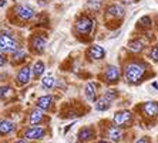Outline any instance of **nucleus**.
Here are the masks:
<instances>
[{
	"instance_id": "f3484780",
	"label": "nucleus",
	"mask_w": 158,
	"mask_h": 143,
	"mask_svg": "<svg viewBox=\"0 0 158 143\" xmlns=\"http://www.w3.org/2000/svg\"><path fill=\"white\" fill-rule=\"evenodd\" d=\"M94 129L93 128H88V126H84V128H81L80 130H78V135H77V140L80 143H84L87 142V140L93 139L94 137Z\"/></svg>"
},
{
	"instance_id": "f8f14e48",
	"label": "nucleus",
	"mask_w": 158,
	"mask_h": 143,
	"mask_svg": "<svg viewBox=\"0 0 158 143\" xmlns=\"http://www.w3.org/2000/svg\"><path fill=\"white\" fill-rule=\"evenodd\" d=\"M123 16H124V9H123V6H120L117 3L110 4L106 9V17L108 18H121Z\"/></svg>"
},
{
	"instance_id": "7ed1b4c3",
	"label": "nucleus",
	"mask_w": 158,
	"mask_h": 143,
	"mask_svg": "<svg viewBox=\"0 0 158 143\" xmlns=\"http://www.w3.org/2000/svg\"><path fill=\"white\" fill-rule=\"evenodd\" d=\"M19 50V44L16 38L7 31H2L0 33V52H15Z\"/></svg>"
},
{
	"instance_id": "20e7f679",
	"label": "nucleus",
	"mask_w": 158,
	"mask_h": 143,
	"mask_svg": "<svg viewBox=\"0 0 158 143\" xmlns=\"http://www.w3.org/2000/svg\"><path fill=\"white\" fill-rule=\"evenodd\" d=\"M11 11H13V14H15V17L19 21L23 23L30 21L34 17V10L31 7H29V6H26V4H17V6L11 9Z\"/></svg>"
},
{
	"instance_id": "bb28decb",
	"label": "nucleus",
	"mask_w": 158,
	"mask_h": 143,
	"mask_svg": "<svg viewBox=\"0 0 158 143\" xmlns=\"http://www.w3.org/2000/svg\"><path fill=\"white\" fill-rule=\"evenodd\" d=\"M11 92V88L9 85H3V87H0V99H4L6 96L9 95Z\"/></svg>"
},
{
	"instance_id": "6ab92c4d",
	"label": "nucleus",
	"mask_w": 158,
	"mask_h": 143,
	"mask_svg": "<svg viewBox=\"0 0 158 143\" xmlns=\"http://www.w3.org/2000/svg\"><path fill=\"white\" fill-rule=\"evenodd\" d=\"M84 95H85V98H87L90 102H96L97 91H96V85L93 84V82H88V84L85 85V88H84Z\"/></svg>"
},
{
	"instance_id": "412c9836",
	"label": "nucleus",
	"mask_w": 158,
	"mask_h": 143,
	"mask_svg": "<svg viewBox=\"0 0 158 143\" xmlns=\"http://www.w3.org/2000/svg\"><path fill=\"white\" fill-rule=\"evenodd\" d=\"M26 52L23 51V50H16L15 52H11V57H10V60H11V63L13 64H20V63H23L24 60H26Z\"/></svg>"
},
{
	"instance_id": "aec40b11",
	"label": "nucleus",
	"mask_w": 158,
	"mask_h": 143,
	"mask_svg": "<svg viewBox=\"0 0 158 143\" xmlns=\"http://www.w3.org/2000/svg\"><path fill=\"white\" fill-rule=\"evenodd\" d=\"M44 71H46V65H44L43 61H36V63L33 64V67H31V74H33V77L34 78H40L43 77V74Z\"/></svg>"
},
{
	"instance_id": "dca6fc26",
	"label": "nucleus",
	"mask_w": 158,
	"mask_h": 143,
	"mask_svg": "<svg viewBox=\"0 0 158 143\" xmlns=\"http://www.w3.org/2000/svg\"><path fill=\"white\" fill-rule=\"evenodd\" d=\"M16 125L15 122L9 121V119H2L0 121V136H7L15 132Z\"/></svg>"
},
{
	"instance_id": "1a4fd4ad",
	"label": "nucleus",
	"mask_w": 158,
	"mask_h": 143,
	"mask_svg": "<svg viewBox=\"0 0 158 143\" xmlns=\"http://www.w3.org/2000/svg\"><path fill=\"white\" fill-rule=\"evenodd\" d=\"M30 79H31V67L23 65L16 74V84L19 87H24L30 82Z\"/></svg>"
},
{
	"instance_id": "393cba45",
	"label": "nucleus",
	"mask_w": 158,
	"mask_h": 143,
	"mask_svg": "<svg viewBox=\"0 0 158 143\" xmlns=\"http://www.w3.org/2000/svg\"><path fill=\"white\" fill-rule=\"evenodd\" d=\"M138 27H143V29H148L151 27V18L148 16H144L138 20Z\"/></svg>"
},
{
	"instance_id": "cd10ccee",
	"label": "nucleus",
	"mask_w": 158,
	"mask_h": 143,
	"mask_svg": "<svg viewBox=\"0 0 158 143\" xmlns=\"http://www.w3.org/2000/svg\"><path fill=\"white\" fill-rule=\"evenodd\" d=\"M6 61H7V60H6L4 54H3V52H0V68H2V67H3L4 64H6Z\"/></svg>"
},
{
	"instance_id": "7c9ffc66",
	"label": "nucleus",
	"mask_w": 158,
	"mask_h": 143,
	"mask_svg": "<svg viewBox=\"0 0 158 143\" xmlns=\"http://www.w3.org/2000/svg\"><path fill=\"white\" fill-rule=\"evenodd\" d=\"M96 143H108L107 140H98V142H96Z\"/></svg>"
},
{
	"instance_id": "f257e3e1",
	"label": "nucleus",
	"mask_w": 158,
	"mask_h": 143,
	"mask_svg": "<svg viewBox=\"0 0 158 143\" xmlns=\"http://www.w3.org/2000/svg\"><path fill=\"white\" fill-rule=\"evenodd\" d=\"M145 75V65L141 63H130L124 68V78L130 84H137Z\"/></svg>"
},
{
	"instance_id": "423d86ee",
	"label": "nucleus",
	"mask_w": 158,
	"mask_h": 143,
	"mask_svg": "<svg viewBox=\"0 0 158 143\" xmlns=\"http://www.w3.org/2000/svg\"><path fill=\"white\" fill-rule=\"evenodd\" d=\"M113 92H106L104 95H101L98 99H96V102H94V106H96L97 110L100 112H103V110H107L110 109L111 103H113V99L115 96V91L114 89H111Z\"/></svg>"
},
{
	"instance_id": "c85d7f7f",
	"label": "nucleus",
	"mask_w": 158,
	"mask_h": 143,
	"mask_svg": "<svg viewBox=\"0 0 158 143\" xmlns=\"http://www.w3.org/2000/svg\"><path fill=\"white\" fill-rule=\"evenodd\" d=\"M135 143H148V139L147 137H141V139H138Z\"/></svg>"
},
{
	"instance_id": "0eeeda50",
	"label": "nucleus",
	"mask_w": 158,
	"mask_h": 143,
	"mask_svg": "<svg viewBox=\"0 0 158 143\" xmlns=\"http://www.w3.org/2000/svg\"><path fill=\"white\" fill-rule=\"evenodd\" d=\"M132 122V114L130 110H118L115 112L114 116H113V123H114L117 128H121V126H127Z\"/></svg>"
},
{
	"instance_id": "6e6552de",
	"label": "nucleus",
	"mask_w": 158,
	"mask_h": 143,
	"mask_svg": "<svg viewBox=\"0 0 158 143\" xmlns=\"http://www.w3.org/2000/svg\"><path fill=\"white\" fill-rule=\"evenodd\" d=\"M44 136H46V130L41 126H29L23 132L24 140H39V139H43Z\"/></svg>"
},
{
	"instance_id": "4468645a",
	"label": "nucleus",
	"mask_w": 158,
	"mask_h": 143,
	"mask_svg": "<svg viewBox=\"0 0 158 143\" xmlns=\"http://www.w3.org/2000/svg\"><path fill=\"white\" fill-rule=\"evenodd\" d=\"M43 121H44L43 110L37 109V108H36V109H33V110H30V114H29V123H30V126L40 125Z\"/></svg>"
},
{
	"instance_id": "4be33fe9",
	"label": "nucleus",
	"mask_w": 158,
	"mask_h": 143,
	"mask_svg": "<svg viewBox=\"0 0 158 143\" xmlns=\"http://www.w3.org/2000/svg\"><path fill=\"white\" fill-rule=\"evenodd\" d=\"M127 48L132 52H138L144 48V43L141 40H138V38H135V40H131L128 44H127Z\"/></svg>"
},
{
	"instance_id": "b1692460",
	"label": "nucleus",
	"mask_w": 158,
	"mask_h": 143,
	"mask_svg": "<svg viewBox=\"0 0 158 143\" xmlns=\"http://www.w3.org/2000/svg\"><path fill=\"white\" fill-rule=\"evenodd\" d=\"M87 7L93 11H98L100 7H101V0H88Z\"/></svg>"
},
{
	"instance_id": "2f4dec72",
	"label": "nucleus",
	"mask_w": 158,
	"mask_h": 143,
	"mask_svg": "<svg viewBox=\"0 0 158 143\" xmlns=\"http://www.w3.org/2000/svg\"><path fill=\"white\" fill-rule=\"evenodd\" d=\"M123 2H124V3H128V4L131 3V0H123Z\"/></svg>"
},
{
	"instance_id": "ddd939ff",
	"label": "nucleus",
	"mask_w": 158,
	"mask_h": 143,
	"mask_svg": "<svg viewBox=\"0 0 158 143\" xmlns=\"http://www.w3.org/2000/svg\"><path fill=\"white\" fill-rule=\"evenodd\" d=\"M143 114L147 118H155L158 116V103L157 102H145L143 103Z\"/></svg>"
},
{
	"instance_id": "9d476101",
	"label": "nucleus",
	"mask_w": 158,
	"mask_h": 143,
	"mask_svg": "<svg viewBox=\"0 0 158 143\" xmlns=\"http://www.w3.org/2000/svg\"><path fill=\"white\" fill-rule=\"evenodd\" d=\"M85 55H87L90 60H94V61H98V60H103L104 57H106V50H104L101 45H90L87 50V52H85Z\"/></svg>"
},
{
	"instance_id": "2eb2a0df",
	"label": "nucleus",
	"mask_w": 158,
	"mask_h": 143,
	"mask_svg": "<svg viewBox=\"0 0 158 143\" xmlns=\"http://www.w3.org/2000/svg\"><path fill=\"white\" fill-rule=\"evenodd\" d=\"M104 135L108 137L110 140H114V142H118L121 140V136H123V130L120 128H117L115 125H110L108 128L106 129Z\"/></svg>"
},
{
	"instance_id": "5701e85b",
	"label": "nucleus",
	"mask_w": 158,
	"mask_h": 143,
	"mask_svg": "<svg viewBox=\"0 0 158 143\" xmlns=\"http://www.w3.org/2000/svg\"><path fill=\"white\" fill-rule=\"evenodd\" d=\"M54 78L52 77V75H46V77H43V79H41V87H43L44 89H50L54 87Z\"/></svg>"
},
{
	"instance_id": "a878e982",
	"label": "nucleus",
	"mask_w": 158,
	"mask_h": 143,
	"mask_svg": "<svg viewBox=\"0 0 158 143\" xmlns=\"http://www.w3.org/2000/svg\"><path fill=\"white\" fill-rule=\"evenodd\" d=\"M148 57H150V60H152L154 63H158V44L151 48L150 55H148Z\"/></svg>"
},
{
	"instance_id": "f03ea898",
	"label": "nucleus",
	"mask_w": 158,
	"mask_h": 143,
	"mask_svg": "<svg viewBox=\"0 0 158 143\" xmlns=\"http://www.w3.org/2000/svg\"><path fill=\"white\" fill-rule=\"evenodd\" d=\"M94 20L88 14H80L74 21V30L78 36H88L93 31Z\"/></svg>"
},
{
	"instance_id": "39448f33",
	"label": "nucleus",
	"mask_w": 158,
	"mask_h": 143,
	"mask_svg": "<svg viewBox=\"0 0 158 143\" xmlns=\"http://www.w3.org/2000/svg\"><path fill=\"white\" fill-rule=\"evenodd\" d=\"M46 43H47V40H46L44 36H41V34H33L29 40V47L31 50V52L40 55V54H43L44 48H46Z\"/></svg>"
},
{
	"instance_id": "c756f323",
	"label": "nucleus",
	"mask_w": 158,
	"mask_h": 143,
	"mask_svg": "<svg viewBox=\"0 0 158 143\" xmlns=\"http://www.w3.org/2000/svg\"><path fill=\"white\" fill-rule=\"evenodd\" d=\"M15 143H29L27 140H24V139H19V140H16Z\"/></svg>"
},
{
	"instance_id": "a211bd4d",
	"label": "nucleus",
	"mask_w": 158,
	"mask_h": 143,
	"mask_svg": "<svg viewBox=\"0 0 158 143\" xmlns=\"http://www.w3.org/2000/svg\"><path fill=\"white\" fill-rule=\"evenodd\" d=\"M52 102H53V96L52 95H43L40 98H37L36 101V108L40 110H47L48 108L52 106Z\"/></svg>"
},
{
	"instance_id": "9b49d317",
	"label": "nucleus",
	"mask_w": 158,
	"mask_h": 143,
	"mask_svg": "<svg viewBox=\"0 0 158 143\" xmlns=\"http://www.w3.org/2000/svg\"><path fill=\"white\" fill-rule=\"evenodd\" d=\"M118 78H120V71H118L117 67H114V65L107 67L106 71H104V79H106V82H108V84H115L118 81Z\"/></svg>"
}]
</instances>
